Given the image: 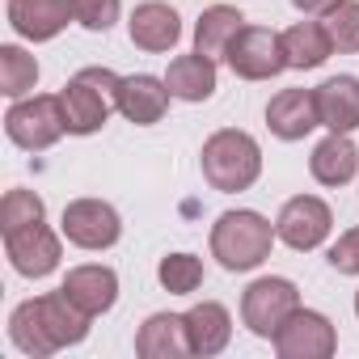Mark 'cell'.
<instances>
[{
    "instance_id": "obj_13",
    "label": "cell",
    "mask_w": 359,
    "mask_h": 359,
    "mask_svg": "<svg viewBox=\"0 0 359 359\" xmlns=\"http://www.w3.org/2000/svg\"><path fill=\"white\" fill-rule=\"evenodd\" d=\"M127 34L140 51L148 55H161V51H173L177 39H182V18H177L169 5H161V0H148V5H140L127 22Z\"/></svg>"
},
{
    "instance_id": "obj_15",
    "label": "cell",
    "mask_w": 359,
    "mask_h": 359,
    "mask_svg": "<svg viewBox=\"0 0 359 359\" xmlns=\"http://www.w3.org/2000/svg\"><path fill=\"white\" fill-rule=\"evenodd\" d=\"M266 127L279 135V140H304L313 127H321V114H317V97L313 89H283L279 97H271L266 106Z\"/></svg>"
},
{
    "instance_id": "obj_29",
    "label": "cell",
    "mask_w": 359,
    "mask_h": 359,
    "mask_svg": "<svg viewBox=\"0 0 359 359\" xmlns=\"http://www.w3.org/2000/svg\"><path fill=\"white\" fill-rule=\"evenodd\" d=\"M330 266L338 275H359V229H346L334 245H330Z\"/></svg>"
},
{
    "instance_id": "obj_28",
    "label": "cell",
    "mask_w": 359,
    "mask_h": 359,
    "mask_svg": "<svg viewBox=\"0 0 359 359\" xmlns=\"http://www.w3.org/2000/svg\"><path fill=\"white\" fill-rule=\"evenodd\" d=\"M72 13H76V22L85 30L106 34L118 22V0H72Z\"/></svg>"
},
{
    "instance_id": "obj_23",
    "label": "cell",
    "mask_w": 359,
    "mask_h": 359,
    "mask_svg": "<svg viewBox=\"0 0 359 359\" xmlns=\"http://www.w3.org/2000/svg\"><path fill=\"white\" fill-rule=\"evenodd\" d=\"M241 26H245V18H241L233 5H212V9L199 18V26H195V51L208 55V60H220V55L229 51V43L237 39Z\"/></svg>"
},
{
    "instance_id": "obj_22",
    "label": "cell",
    "mask_w": 359,
    "mask_h": 359,
    "mask_svg": "<svg viewBox=\"0 0 359 359\" xmlns=\"http://www.w3.org/2000/svg\"><path fill=\"white\" fill-rule=\"evenodd\" d=\"M283 39V60H287V68H321L330 55H334V43H330V34H325V26L321 22H296L292 30H283L279 34Z\"/></svg>"
},
{
    "instance_id": "obj_18",
    "label": "cell",
    "mask_w": 359,
    "mask_h": 359,
    "mask_svg": "<svg viewBox=\"0 0 359 359\" xmlns=\"http://www.w3.org/2000/svg\"><path fill=\"white\" fill-rule=\"evenodd\" d=\"M309 169H313V177H317L321 187H346L351 177L359 173V148H355V140L346 131H330L313 148Z\"/></svg>"
},
{
    "instance_id": "obj_1",
    "label": "cell",
    "mask_w": 359,
    "mask_h": 359,
    "mask_svg": "<svg viewBox=\"0 0 359 359\" xmlns=\"http://www.w3.org/2000/svg\"><path fill=\"white\" fill-rule=\"evenodd\" d=\"M89 321H93V317H89L85 309H76V304L64 296V287H60V292H47V296H34V300L18 304L13 317H9V338L18 342L22 355L47 359V355H55L60 346L85 342Z\"/></svg>"
},
{
    "instance_id": "obj_24",
    "label": "cell",
    "mask_w": 359,
    "mask_h": 359,
    "mask_svg": "<svg viewBox=\"0 0 359 359\" xmlns=\"http://www.w3.org/2000/svg\"><path fill=\"white\" fill-rule=\"evenodd\" d=\"M39 85V60L13 43L0 47V93L9 97H26L30 89Z\"/></svg>"
},
{
    "instance_id": "obj_9",
    "label": "cell",
    "mask_w": 359,
    "mask_h": 359,
    "mask_svg": "<svg viewBox=\"0 0 359 359\" xmlns=\"http://www.w3.org/2000/svg\"><path fill=\"white\" fill-rule=\"evenodd\" d=\"M330 229H334V212H330L317 195H296V199H287L283 212H279V220H275L279 241H283L287 250H300V254L317 250V245L330 237Z\"/></svg>"
},
{
    "instance_id": "obj_20",
    "label": "cell",
    "mask_w": 359,
    "mask_h": 359,
    "mask_svg": "<svg viewBox=\"0 0 359 359\" xmlns=\"http://www.w3.org/2000/svg\"><path fill=\"white\" fill-rule=\"evenodd\" d=\"M187 334H191V355H220L233 338V317L224 304L216 300H203L187 313Z\"/></svg>"
},
{
    "instance_id": "obj_11",
    "label": "cell",
    "mask_w": 359,
    "mask_h": 359,
    "mask_svg": "<svg viewBox=\"0 0 359 359\" xmlns=\"http://www.w3.org/2000/svg\"><path fill=\"white\" fill-rule=\"evenodd\" d=\"M5 250H9V262L18 275L26 279H43L60 266L64 250H60V237L39 220V224H26L18 233H5Z\"/></svg>"
},
{
    "instance_id": "obj_7",
    "label": "cell",
    "mask_w": 359,
    "mask_h": 359,
    "mask_svg": "<svg viewBox=\"0 0 359 359\" xmlns=\"http://www.w3.org/2000/svg\"><path fill=\"white\" fill-rule=\"evenodd\" d=\"M229 68L241 76V81H271L287 68L283 60V39L275 30H262V26H241L237 39L229 43L224 51Z\"/></svg>"
},
{
    "instance_id": "obj_12",
    "label": "cell",
    "mask_w": 359,
    "mask_h": 359,
    "mask_svg": "<svg viewBox=\"0 0 359 359\" xmlns=\"http://www.w3.org/2000/svg\"><path fill=\"white\" fill-rule=\"evenodd\" d=\"M72 13V0H9V26L30 43H51Z\"/></svg>"
},
{
    "instance_id": "obj_21",
    "label": "cell",
    "mask_w": 359,
    "mask_h": 359,
    "mask_svg": "<svg viewBox=\"0 0 359 359\" xmlns=\"http://www.w3.org/2000/svg\"><path fill=\"white\" fill-rule=\"evenodd\" d=\"M165 85L173 97H182V102H208L216 93V60L208 55H177L165 72Z\"/></svg>"
},
{
    "instance_id": "obj_8",
    "label": "cell",
    "mask_w": 359,
    "mask_h": 359,
    "mask_svg": "<svg viewBox=\"0 0 359 359\" xmlns=\"http://www.w3.org/2000/svg\"><path fill=\"white\" fill-rule=\"evenodd\" d=\"M275 351H279V359H330L338 351V334H334L330 317H321L313 309H296L279 325Z\"/></svg>"
},
{
    "instance_id": "obj_27",
    "label": "cell",
    "mask_w": 359,
    "mask_h": 359,
    "mask_svg": "<svg viewBox=\"0 0 359 359\" xmlns=\"http://www.w3.org/2000/svg\"><path fill=\"white\" fill-rule=\"evenodd\" d=\"M43 216H47V208L34 191H9L0 199V233H18L26 224H39Z\"/></svg>"
},
{
    "instance_id": "obj_19",
    "label": "cell",
    "mask_w": 359,
    "mask_h": 359,
    "mask_svg": "<svg viewBox=\"0 0 359 359\" xmlns=\"http://www.w3.org/2000/svg\"><path fill=\"white\" fill-rule=\"evenodd\" d=\"M313 97H317L321 127L346 131V135L359 127V81L355 76H330L325 85L313 89Z\"/></svg>"
},
{
    "instance_id": "obj_26",
    "label": "cell",
    "mask_w": 359,
    "mask_h": 359,
    "mask_svg": "<svg viewBox=\"0 0 359 359\" xmlns=\"http://www.w3.org/2000/svg\"><path fill=\"white\" fill-rule=\"evenodd\" d=\"M156 279H161V287L169 296H191L203 283V262L195 254H169V258H161Z\"/></svg>"
},
{
    "instance_id": "obj_10",
    "label": "cell",
    "mask_w": 359,
    "mask_h": 359,
    "mask_svg": "<svg viewBox=\"0 0 359 359\" xmlns=\"http://www.w3.org/2000/svg\"><path fill=\"white\" fill-rule=\"evenodd\" d=\"M60 229H64V237H68L72 245H81V250H110V245L118 241V233H123V220H118V212H114L110 203H102V199H76V203L64 208Z\"/></svg>"
},
{
    "instance_id": "obj_14",
    "label": "cell",
    "mask_w": 359,
    "mask_h": 359,
    "mask_svg": "<svg viewBox=\"0 0 359 359\" xmlns=\"http://www.w3.org/2000/svg\"><path fill=\"white\" fill-rule=\"evenodd\" d=\"M169 97H173L169 85L156 81V76H148V72L123 76V85H118V114H123L127 123H135V127H152V123L165 118Z\"/></svg>"
},
{
    "instance_id": "obj_3",
    "label": "cell",
    "mask_w": 359,
    "mask_h": 359,
    "mask_svg": "<svg viewBox=\"0 0 359 359\" xmlns=\"http://www.w3.org/2000/svg\"><path fill=\"white\" fill-rule=\"evenodd\" d=\"M275 224L258 212H224L212 224V254L224 271H254L271 258Z\"/></svg>"
},
{
    "instance_id": "obj_2",
    "label": "cell",
    "mask_w": 359,
    "mask_h": 359,
    "mask_svg": "<svg viewBox=\"0 0 359 359\" xmlns=\"http://www.w3.org/2000/svg\"><path fill=\"white\" fill-rule=\"evenodd\" d=\"M203 177L212 182V191H224V195H237V191H250L262 173V148L254 135L245 131H216L208 144H203Z\"/></svg>"
},
{
    "instance_id": "obj_5",
    "label": "cell",
    "mask_w": 359,
    "mask_h": 359,
    "mask_svg": "<svg viewBox=\"0 0 359 359\" xmlns=\"http://www.w3.org/2000/svg\"><path fill=\"white\" fill-rule=\"evenodd\" d=\"M5 131H9V140H13L18 148H26V152H47V148L68 131V123H64V102L51 97V93L22 97L18 106H9Z\"/></svg>"
},
{
    "instance_id": "obj_31",
    "label": "cell",
    "mask_w": 359,
    "mask_h": 359,
    "mask_svg": "<svg viewBox=\"0 0 359 359\" xmlns=\"http://www.w3.org/2000/svg\"><path fill=\"white\" fill-rule=\"evenodd\" d=\"M355 317H359V292H355Z\"/></svg>"
},
{
    "instance_id": "obj_16",
    "label": "cell",
    "mask_w": 359,
    "mask_h": 359,
    "mask_svg": "<svg viewBox=\"0 0 359 359\" xmlns=\"http://www.w3.org/2000/svg\"><path fill=\"white\" fill-rule=\"evenodd\" d=\"M64 296L76 304V309H85L89 317H97V313H110L114 309V300H118V275L110 271V266H72L68 271V279H64Z\"/></svg>"
},
{
    "instance_id": "obj_17",
    "label": "cell",
    "mask_w": 359,
    "mask_h": 359,
    "mask_svg": "<svg viewBox=\"0 0 359 359\" xmlns=\"http://www.w3.org/2000/svg\"><path fill=\"white\" fill-rule=\"evenodd\" d=\"M135 351L144 359H182V355H191L187 317H177V313H152L140 325V334H135Z\"/></svg>"
},
{
    "instance_id": "obj_25",
    "label": "cell",
    "mask_w": 359,
    "mask_h": 359,
    "mask_svg": "<svg viewBox=\"0 0 359 359\" xmlns=\"http://www.w3.org/2000/svg\"><path fill=\"white\" fill-rule=\"evenodd\" d=\"M321 26H325L334 51H342V55L359 51V0H338V5H330L321 13Z\"/></svg>"
},
{
    "instance_id": "obj_6",
    "label": "cell",
    "mask_w": 359,
    "mask_h": 359,
    "mask_svg": "<svg viewBox=\"0 0 359 359\" xmlns=\"http://www.w3.org/2000/svg\"><path fill=\"white\" fill-rule=\"evenodd\" d=\"M300 309V292L292 279H254L241 296V317L258 338H275L279 325Z\"/></svg>"
},
{
    "instance_id": "obj_30",
    "label": "cell",
    "mask_w": 359,
    "mask_h": 359,
    "mask_svg": "<svg viewBox=\"0 0 359 359\" xmlns=\"http://www.w3.org/2000/svg\"><path fill=\"white\" fill-rule=\"evenodd\" d=\"M296 9H304V13H325L330 5H338V0H292Z\"/></svg>"
},
{
    "instance_id": "obj_4",
    "label": "cell",
    "mask_w": 359,
    "mask_h": 359,
    "mask_svg": "<svg viewBox=\"0 0 359 359\" xmlns=\"http://www.w3.org/2000/svg\"><path fill=\"white\" fill-rule=\"evenodd\" d=\"M118 85H123V76H114L110 68H81L64 85V93H60L68 131L72 135L102 131L106 118H110V110H118Z\"/></svg>"
}]
</instances>
